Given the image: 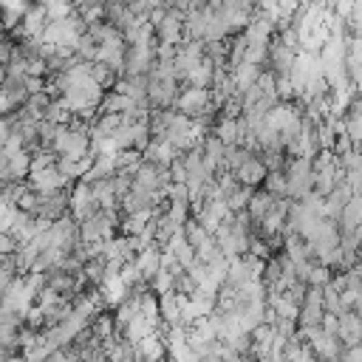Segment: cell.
<instances>
[{"mask_svg":"<svg viewBox=\"0 0 362 362\" xmlns=\"http://www.w3.org/2000/svg\"><path fill=\"white\" fill-rule=\"evenodd\" d=\"M68 189H54V192H37V206H34V218L54 223L59 218L68 215Z\"/></svg>","mask_w":362,"mask_h":362,"instance_id":"cell-1","label":"cell"},{"mask_svg":"<svg viewBox=\"0 0 362 362\" xmlns=\"http://www.w3.org/2000/svg\"><path fill=\"white\" fill-rule=\"evenodd\" d=\"M156 31V42H164V45H181L184 42V14L175 11V8H167L164 17L153 25Z\"/></svg>","mask_w":362,"mask_h":362,"instance_id":"cell-2","label":"cell"},{"mask_svg":"<svg viewBox=\"0 0 362 362\" xmlns=\"http://www.w3.org/2000/svg\"><path fill=\"white\" fill-rule=\"evenodd\" d=\"M178 93H181V85H178L175 79H150V85H147V102H150V110L175 107Z\"/></svg>","mask_w":362,"mask_h":362,"instance_id":"cell-3","label":"cell"},{"mask_svg":"<svg viewBox=\"0 0 362 362\" xmlns=\"http://www.w3.org/2000/svg\"><path fill=\"white\" fill-rule=\"evenodd\" d=\"M25 184H28V189H34V192H54V189H65V187H68V184L62 181V175L57 173L54 164H51V167H31Z\"/></svg>","mask_w":362,"mask_h":362,"instance_id":"cell-4","label":"cell"},{"mask_svg":"<svg viewBox=\"0 0 362 362\" xmlns=\"http://www.w3.org/2000/svg\"><path fill=\"white\" fill-rule=\"evenodd\" d=\"M153 48L156 45H127V51H124V68H122V74H150V65H153ZM119 74V76H122Z\"/></svg>","mask_w":362,"mask_h":362,"instance_id":"cell-5","label":"cell"},{"mask_svg":"<svg viewBox=\"0 0 362 362\" xmlns=\"http://www.w3.org/2000/svg\"><path fill=\"white\" fill-rule=\"evenodd\" d=\"M161 252H164V255H170V257H173V260H175V263L184 269V272H187V269L195 263V249H192V246L184 240V235H181V232H178V235H173V238H170V240L161 246Z\"/></svg>","mask_w":362,"mask_h":362,"instance_id":"cell-6","label":"cell"},{"mask_svg":"<svg viewBox=\"0 0 362 362\" xmlns=\"http://www.w3.org/2000/svg\"><path fill=\"white\" fill-rule=\"evenodd\" d=\"M136 351H139V356H141L144 362H164V359H170L167 345H164V339H161V328H158L156 334H147L144 339H139V342H136Z\"/></svg>","mask_w":362,"mask_h":362,"instance_id":"cell-7","label":"cell"},{"mask_svg":"<svg viewBox=\"0 0 362 362\" xmlns=\"http://www.w3.org/2000/svg\"><path fill=\"white\" fill-rule=\"evenodd\" d=\"M266 173H269V170L263 167V161H260L257 156H252V158H249L246 164H240L232 175L238 178V184H243V187H252V189H255V187H260V184H263Z\"/></svg>","mask_w":362,"mask_h":362,"instance_id":"cell-8","label":"cell"},{"mask_svg":"<svg viewBox=\"0 0 362 362\" xmlns=\"http://www.w3.org/2000/svg\"><path fill=\"white\" fill-rule=\"evenodd\" d=\"M136 266H139L141 277L150 283V280L158 274V269H161V246H158V243L144 246V249L136 255Z\"/></svg>","mask_w":362,"mask_h":362,"instance_id":"cell-9","label":"cell"},{"mask_svg":"<svg viewBox=\"0 0 362 362\" xmlns=\"http://www.w3.org/2000/svg\"><path fill=\"white\" fill-rule=\"evenodd\" d=\"M339 342H342L345 348L362 342V320H359L354 311L339 314Z\"/></svg>","mask_w":362,"mask_h":362,"instance_id":"cell-10","label":"cell"},{"mask_svg":"<svg viewBox=\"0 0 362 362\" xmlns=\"http://www.w3.org/2000/svg\"><path fill=\"white\" fill-rule=\"evenodd\" d=\"M88 76H90L102 90H110V88L116 85V79H119V71L107 68L105 62H88Z\"/></svg>","mask_w":362,"mask_h":362,"instance_id":"cell-11","label":"cell"},{"mask_svg":"<svg viewBox=\"0 0 362 362\" xmlns=\"http://www.w3.org/2000/svg\"><path fill=\"white\" fill-rule=\"evenodd\" d=\"M212 136H218L226 147L238 144L240 141V127H238V119H218L215 127H212Z\"/></svg>","mask_w":362,"mask_h":362,"instance_id":"cell-12","label":"cell"},{"mask_svg":"<svg viewBox=\"0 0 362 362\" xmlns=\"http://www.w3.org/2000/svg\"><path fill=\"white\" fill-rule=\"evenodd\" d=\"M272 204H274V195H269L266 189H255L252 198H249V204H246V212H249L252 221H260V218L269 212Z\"/></svg>","mask_w":362,"mask_h":362,"instance_id":"cell-13","label":"cell"},{"mask_svg":"<svg viewBox=\"0 0 362 362\" xmlns=\"http://www.w3.org/2000/svg\"><path fill=\"white\" fill-rule=\"evenodd\" d=\"M113 158H116V173H127V175H133L139 170V164L144 161L139 150H116Z\"/></svg>","mask_w":362,"mask_h":362,"instance_id":"cell-14","label":"cell"},{"mask_svg":"<svg viewBox=\"0 0 362 362\" xmlns=\"http://www.w3.org/2000/svg\"><path fill=\"white\" fill-rule=\"evenodd\" d=\"M181 235H184V240H187L192 249H198V246H201V243L209 238V232H206V229H204V226H201L195 218H187V221H184Z\"/></svg>","mask_w":362,"mask_h":362,"instance_id":"cell-15","label":"cell"},{"mask_svg":"<svg viewBox=\"0 0 362 362\" xmlns=\"http://www.w3.org/2000/svg\"><path fill=\"white\" fill-rule=\"evenodd\" d=\"M286 173L283 170H272V173H266V178H263V189L269 192V195H274V198H286Z\"/></svg>","mask_w":362,"mask_h":362,"instance_id":"cell-16","label":"cell"},{"mask_svg":"<svg viewBox=\"0 0 362 362\" xmlns=\"http://www.w3.org/2000/svg\"><path fill=\"white\" fill-rule=\"evenodd\" d=\"M331 277H334V272L328 269V266H322V263H311V269H308V274H305V286H311V288H322V286H328L331 283Z\"/></svg>","mask_w":362,"mask_h":362,"instance_id":"cell-17","label":"cell"},{"mask_svg":"<svg viewBox=\"0 0 362 362\" xmlns=\"http://www.w3.org/2000/svg\"><path fill=\"white\" fill-rule=\"evenodd\" d=\"M96 51H99L96 40H93L90 34H79V40H76V45H74V54H76L82 62H96Z\"/></svg>","mask_w":362,"mask_h":362,"instance_id":"cell-18","label":"cell"},{"mask_svg":"<svg viewBox=\"0 0 362 362\" xmlns=\"http://www.w3.org/2000/svg\"><path fill=\"white\" fill-rule=\"evenodd\" d=\"M252 192H255L252 187H243V184H240V187L226 198L229 212H243V209H246V204H249V198H252Z\"/></svg>","mask_w":362,"mask_h":362,"instance_id":"cell-19","label":"cell"},{"mask_svg":"<svg viewBox=\"0 0 362 362\" xmlns=\"http://www.w3.org/2000/svg\"><path fill=\"white\" fill-rule=\"evenodd\" d=\"M339 362H362V342H359V345L345 348V351H342V356H339Z\"/></svg>","mask_w":362,"mask_h":362,"instance_id":"cell-20","label":"cell"},{"mask_svg":"<svg viewBox=\"0 0 362 362\" xmlns=\"http://www.w3.org/2000/svg\"><path fill=\"white\" fill-rule=\"evenodd\" d=\"M6 362H25V359H23V354H14V356H8Z\"/></svg>","mask_w":362,"mask_h":362,"instance_id":"cell-21","label":"cell"},{"mask_svg":"<svg viewBox=\"0 0 362 362\" xmlns=\"http://www.w3.org/2000/svg\"><path fill=\"white\" fill-rule=\"evenodd\" d=\"M3 79H6V68L0 65V82H3Z\"/></svg>","mask_w":362,"mask_h":362,"instance_id":"cell-22","label":"cell"},{"mask_svg":"<svg viewBox=\"0 0 362 362\" xmlns=\"http://www.w3.org/2000/svg\"><path fill=\"white\" fill-rule=\"evenodd\" d=\"M317 362H322V359H317Z\"/></svg>","mask_w":362,"mask_h":362,"instance_id":"cell-23","label":"cell"}]
</instances>
